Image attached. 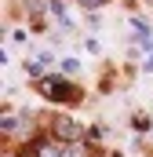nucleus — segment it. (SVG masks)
Wrapping results in <instances>:
<instances>
[{
    "instance_id": "obj_5",
    "label": "nucleus",
    "mask_w": 153,
    "mask_h": 157,
    "mask_svg": "<svg viewBox=\"0 0 153 157\" xmlns=\"http://www.w3.org/2000/svg\"><path fill=\"white\" fill-rule=\"evenodd\" d=\"M62 157H88L80 143H62Z\"/></svg>"
},
{
    "instance_id": "obj_6",
    "label": "nucleus",
    "mask_w": 153,
    "mask_h": 157,
    "mask_svg": "<svg viewBox=\"0 0 153 157\" xmlns=\"http://www.w3.org/2000/svg\"><path fill=\"white\" fill-rule=\"evenodd\" d=\"M102 135H106V124H91V128L84 132V139H88V143H99Z\"/></svg>"
},
{
    "instance_id": "obj_10",
    "label": "nucleus",
    "mask_w": 153,
    "mask_h": 157,
    "mask_svg": "<svg viewBox=\"0 0 153 157\" xmlns=\"http://www.w3.org/2000/svg\"><path fill=\"white\" fill-rule=\"evenodd\" d=\"M150 124H153V121H150V117H142V113L135 117V128H139V132H150Z\"/></svg>"
},
{
    "instance_id": "obj_11",
    "label": "nucleus",
    "mask_w": 153,
    "mask_h": 157,
    "mask_svg": "<svg viewBox=\"0 0 153 157\" xmlns=\"http://www.w3.org/2000/svg\"><path fill=\"white\" fill-rule=\"evenodd\" d=\"M150 135H153V124H150Z\"/></svg>"
},
{
    "instance_id": "obj_8",
    "label": "nucleus",
    "mask_w": 153,
    "mask_h": 157,
    "mask_svg": "<svg viewBox=\"0 0 153 157\" xmlns=\"http://www.w3.org/2000/svg\"><path fill=\"white\" fill-rule=\"evenodd\" d=\"M62 73H80V62L76 59H62Z\"/></svg>"
},
{
    "instance_id": "obj_1",
    "label": "nucleus",
    "mask_w": 153,
    "mask_h": 157,
    "mask_svg": "<svg viewBox=\"0 0 153 157\" xmlns=\"http://www.w3.org/2000/svg\"><path fill=\"white\" fill-rule=\"evenodd\" d=\"M37 91L44 95V99H51V102H66V99H80V91H76L73 84H66L62 77H44V80H37Z\"/></svg>"
},
{
    "instance_id": "obj_7",
    "label": "nucleus",
    "mask_w": 153,
    "mask_h": 157,
    "mask_svg": "<svg viewBox=\"0 0 153 157\" xmlns=\"http://www.w3.org/2000/svg\"><path fill=\"white\" fill-rule=\"evenodd\" d=\"M84 51H88V55H99V51H102V44H99L95 37H88V40H84Z\"/></svg>"
},
{
    "instance_id": "obj_3",
    "label": "nucleus",
    "mask_w": 153,
    "mask_h": 157,
    "mask_svg": "<svg viewBox=\"0 0 153 157\" xmlns=\"http://www.w3.org/2000/svg\"><path fill=\"white\" fill-rule=\"evenodd\" d=\"M37 157H62V146H55V143L40 139V146H37Z\"/></svg>"
},
{
    "instance_id": "obj_9",
    "label": "nucleus",
    "mask_w": 153,
    "mask_h": 157,
    "mask_svg": "<svg viewBox=\"0 0 153 157\" xmlns=\"http://www.w3.org/2000/svg\"><path fill=\"white\" fill-rule=\"evenodd\" d=\"M80 7H88V11H95V7H102V4H110V0H76Z\"/></svg>"
},
{
    "instance_id": "obj_2",
    "label": "nucleus",
    "mask_w": 153,
    "mask_h": 157,
    "mask_svg": "<svg viewBox=\"0 0 153 157\" xmlns=\"http://www.w3.org/2000/svg\"><path fill=\"white\" fill-rule=\"evenodd\" d=\"M80 135H84V128L73 117H55V139L58 143H80Z\"/></svg>"
},
{
    "instance_id": "obj_4",
    "label": "nucleus",
    "mask_w": 153,
    "mask_h": 157,
    "mask_svg": "<svg viewBox=\"0 0 153 157\" xmlns=\"http://www.w3.org/2000/svg\"><path fill=\"white\" fill-rule=\"evenodd\" d=\"M131 29H135L139 37H153V26L142 18V15H135V18H131Z\"/></svg>"
}]
</instances>
